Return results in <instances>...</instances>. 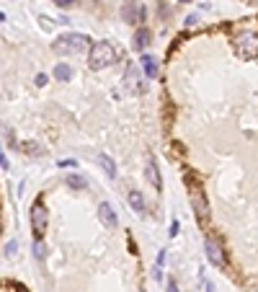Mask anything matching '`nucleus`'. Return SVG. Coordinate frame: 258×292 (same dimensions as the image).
Returning <instances> with one entry per match:
<instances>
[{"label":"nucleus","instance_id":"a878e982","mask_svg":"<svg viewBox=\"0 0 258 292\" xmlns=\"http://www.w3.org/2000/svg\"><path fill=\"white\" fill-rule=\"evenodd\" d=\"M181 3H191V0H181Z\"/></svg>","mask_w":258,"mask_h":292},{"label":"nucleus","instance_id":"dca6fc26","mask_svg":"<svg viewBox=\"0 0 258 292\" xmlns=\"http://www.w3.org/2000/svg\"><path fill=\"white\" fill-rule=\"evenodd\" d=\"M67 186H72V189H85V178L83 176H67Z\"/></svg>","mask_w":258,"mask_h":292},{"label":"nucleus","instance_id":"ddd939ff","mask_svg":"<svg viewBox=\"0 0 258 292\" xmlns=\"http://www.w3.org/2000/svg\"><path fill=\"white\" fill-rule=\"evenodd\" d=\"M54 78H57L59 83H67V80H72V68H70L67 62H59V65L54 68Z\"/></svg>","mask_w":258,"mask_h":292},{"label":"nucleus","instance_id":"a211bd4d","mask_svg":"<svg viewBox=\"0 0 258 292\" xmlns=\"http://www.w3.org/2000/svg\"><path fill=\"white\" fill-rule=\"evenodd\" d=\"M34 256H36V258H44V256H47V251H44V243L36 240V246H34Z\"/></svg>","mask_w":258,"mask_h":292},{"label":"nucleus","instance_id":"20e7f679","mask_svg":"<svg viewBox=\"0 0 258 292\" xmlns=\"http://www.w3.org/2000/svg\"><path fill=\"white\" fill-rule=\"evenodd\" d=\"M47 204H44V199L39 196L34 207H31V230H34V236L41 238L44 236V230H47Z\"/></svg>","mask_w":258,"mask_h":292},{"label":"nucleus","instance_id":"412c9836","mask_svg":"<svg viewBox=\"0 0 258 292\" xmlns=\"http://www.w3.org/2000/svg\"><path fill=\"white\" fill-rule=\"evenodd\" d=\"M0 168H3V171H8V168H10V166H8V158L3 156V152H0Z\"/></svg>","mask_w":258,"mask_h":292},{"label":"nucleus","instance_id":"5701e85b","mask_svg":"<svg viewBox=\"0 0 258 292\" xmlns=\"http://www.w3.org/2000/svg\"><path fill=\"white\" fill-rule=\"evenodd\" d=\"M5 254H8V256H13V254H16V243H8V248H5Z\"/></svg>","mask_w":258,"mask_h":292},{"label":"nucleus","instance_id":"0eeeda50","mask_svg":"<svg viewBox=\"0 0 258 292\" xmlns=\"http://www.w3.org/2000/svg\"><path fill=\"white\" fill-rule=\"evenodd\" d=\"M145 178H147V184H150V186H153L155 192H160V189H163L160 168H158V160H155L153 152H147V160H145Z\"/></svg>","mask_w":258,"mask_h":292},{"label":"nucleus","instance_id":"6ab92c4d","mask_svg":"<svg viewBox=\"0 0 258 292\" xmlns=\"http://www.w3.org/2000/svg\"><path fill=\"white\" fill-rule=\"evenodd\" d=\"M165 292H181L178 284H176V280H168V282H165Z\"/></svg>","mask_w":258,"mask_h":292},{"label":"nucleus","instance_id":"393cba45","mask_svg":"<svg viewBox=\"0 0 258 292\" xmlns=\"http://www.w3.org/2000/svg\"><path fill=\"white\" fill-rule=\"evenodd\" d=\"M207 292H212V284H209V282H207Z\"/></svg>","mask_w":258,"mask_h":292},{"label":"nucleus","instance_id":"9d476101","mask_svg":"<svg viewBox=\"0 0 258 292\" xmlns=\"http://www.w3.org/2000/svg\"><path fill=\"white\" fill-rule=\"evenodd\" d=\"M98 220L106 225V228H116V212H114V207L109 204V202H101L98 204Z\"/></svg>","mask_w":258,"mask_h":292},{"label":"nucleus","instance_id":"2eb2a0df","mask_svg":"<svg viewBox=\"0 0 258 292\" xmlns=\"http://www.w3.org/2000/svg\"><path fill=\"white\" fill-rule=\"evenodd\" d=\"M98 160H101V166H103L106 176H109V178H116V163H114V160H111L109 156H101Z\"/></svg>","mask_w":258,"mask_h":292},{"label":"nucleus","instance_id":"bb28decb","mask_svg":"<svg viewBox=\"0 0 258 292\" xmlns=\"http://www.w3.org/2000/svg\"><path fill=\"white\" fill-rule=\"evenodd\" d=\"M127 3H134V0H127Z\"/></svg>","mask_w":258,"mask_h":292},{"label":"nucleus","instance_id":"39448f33","mask_svg":"<svg viewBox=\"0 0 258 292\" xmlns=\"http://www.w3.org/2000/svg\"><path fill=\"white\" fill-rule=\"evenodd\" d=\"M191 207L196 212V220L204 225L207 218H209V202H207V194L202 192L199 184H194V186H191Z\"/></svg>","mask_w":258,"mask_h":292},{"label":"nucleus","instance_id":"7ed1b4c3","mask_svg":"<svg viewBox=\"0 0 258 292\" xmlns=\"http://www.w3.org/2000/svg\"><path fill=\"white\" fill-rule=\"evenodd\" d=\"M145 88H147V83L140 75V68L129 65L127 72H124V90H127V94H132V96H140V94H145Z\"/></svg>","mask_w":258,"mask_h":292},{"label":"nucleus","instance_id":"4be33fe9","mask_svg":"<svg viewBox=\"0 0 258 292\" xmlns=\"http://www.w3.org/2000/svg\"><path fill=\"white\" fill-rule=\"evenodd\" d=\"M36 86H47V75H44V72L36 75Z\"/></svg>","mask_w":258,"mask_h":292},{"label":"nucleus","instance_id":"6e6552de","mask_svg":"<svg viewBox=\"0 0 258 292\" xmlns=\"http://www.w3.org/2000/svg\"><path fill=\"white\" fill-rule=\"evenodd\" d=\"M204 251H207V258H209L217 269H225V266H227L225 251H222V246H220L215 238H207V240H204Z\"/></svg>","mask_w":258,"mask_h":292},{"label":"nucleus","instance_id":"f3484780","mask_svg":"<svg viewBox=\"0 0 258 292\" xmlns=\"http://www.w3.org/2000/svg\"><path fill=\"white\" fill-rule=\"evenodd\" d=\"M26 152H31V156H44V148H39L36 142H26V145H21Z\"/></svg>","mask_w":258,"mask_h":292},{"label":"nucleus","instance_id":"f257e3e1","mask_svg":"<svg viewBox=\"0 0 258 292\" xmlns=\"http://www.w3.org/2000/svg\"><path fill=\"white\" fill-rule=\"evenodd\" d=\"M88 62L93 70H103L116 62V52L109 42H93L90 44V52H88Z\"/></svg>","mask_w":258,"mask_h":292},{"label":"nucleus","instance_id":"f03ea898","mask_svg":"<svg viewBox=\"0 0 258 292\" xmlns=\"http://www.w3.org/2000/svg\"><path fill=\"white\" fill-rule=\"evenodd\" d=\"M85 44H88L85 34H62L52 44V50L57 54H62V57H70V54H80L85 50Z\"/></svg>","mask_w":258,"mask_h":292},{"label":"nucleus","instance_id":"b1692460","mask_svg":"<svg viewBox=\"0 0 258 292\" xmlns=\"http://www.w3.org/2000/svg\"><path fill=\"white\" fill-rule=\"evenodd\" d=\"M59 166H62V168H72V166H78V163H75V160H62Z\"/></svg>","mask_w":258,"mask_h":292},{"label":"nucleus","instance_id":"423d86ee","mask_svg":"<svg viewBox=\"0 0 258 292\" xmlns=\"http://www.w3.org/2000/svg\"><path fill=\"white\" fill-rule=\"evenodd\" d=\"M235 50L243 60H256V50H258V44H256V32H246V34H240L235 39Z\"/></svg>","mask_w":258,"mask_h":292},{"label":"nucleus","instance_id":"4468645a","mask_svg":"<svg viewBox=\"0 0 258 292\" xmlns=\"http://www.w3.org/2000/svg\"><path fill=\"white\" fill-rule=\"evenodd\" d=\"M129 204H132V210L137 212V214H145V199H142V194L137 189L129 192Z\"/></svg>","mask_w":258,"mask_h":292},{"label":"nucleus","instance_id":"1a4fd4ad","mask_svg":"<svg viewBox=\"0 0 258 292\" xmlns=\"http://www.w3.org/2000/svg\"><path fill=\"white\" fill-rule=\"evenodd\" d=\"M121 18L127 24H142L147 18V8L145 6H134V3H127L121 8Z\"/></svg>","mask_w":258,"mask_h":292},{"label":"nucleus","instance_id":"aec40b11","mask_svg":"<svg viewBox=\"0 0 258 292\" xmlns=\"http://www.w3.org/2000/svg\"><path fill=\"white\" fill-rule=\"evenodd\" d=\"M54 6H59V8H70V6H75V0H54Z\"/></svg>","mask_w":258,"mask_h":292},{"label":"nucleus","instance_id":"9b49d317","mask_svg":"<svg viewBox=\"0 0 258 292\" xmlns=\"http://www.w3.org/2000/svg\"><path fill=\"white\" fill-rule=\"evenodd\" d=\"M150 39H153V34H150V28H137L132 36V47L134 52H145V47L150 44Z\"/></svg>","mask_w":258,"mask_h":292},{"label":"nucleus","instance_id":"f8f14e48","mask_svg":"<svg viewBox=\"0 0 258 292\" xmlns=\"http://www.w3.org/2000/svg\"><path fill=\"white\" fill-rule=\"evenodd\" d=\"M142 72L147 75V78H158V60L153 54H142Z\"/></svg>","mask_w":258,"mask_h":292}]
</instances>
